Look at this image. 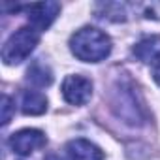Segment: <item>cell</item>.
Returning <instances> with one entry per match:
<instances>
[{
    "instance_id": "cell-14",
    "label": "cell",
    "mask_w": 160,
    "mask_h": 160,
    "mask_svg": "<svg viewBox=\"0 0 160 160\" xmlns=\"http://www.w3.org/2000/svg\"><path fill=\"white\" fill-rule=\"evenodd\" d=\"M45 160H62V158H58V156H57V154H49V156H47V158H45Z\"/></svg>"
},
{
    "instance_id": "cell-8",
    "label": "cell",
    "mask_w": 160,
    "mask_h": 160,
    "mask_svg": "<svg viewBox=\"0 0 160 160\" xmlns=\"http://www.w3.org/2000/svg\"><path fill=\"white\" fill-rule=\"evenodd\" d=\"M47 109V98L40 91H25L21 96V111L25 115H42Z\"/></svg>"
},
{
    "instance_id": "cell-10",
    "label": "cell",
    "mask_w": 160,
    "mask_h": 160,
    "mask_svg": "<svg viewBox=\"0 0 160 160\" xmlns=\"http://www.w3.org/2000/svg\"><path fill=\"white\" fill-rule=\"evenodd\" d=\"M134 55L141 60V62H154L156 57H160V36H152V38H145L141 40L136 47H134Z\"/></svg>"
},
{
    "instance_id": "cell-13",
    "label": "cell",
    "mask_w": 160,
    "mask_h": 160,
    "mask_svg": "<svg viewBox=\"0 0 160 160\" xmlns=\"http://www.w3.org/2000/svg\"><path fill=\"white\" fill-rule=\"evenodd\" d=\"M151 73H152V79L160 85V57H156L154 62L151 64Z\"/></svg>"
},
{
    "instance_id": "cell-4",
    "label": "cell",
    "mask_w": 160,
    "mask_h": 160,
    "mask_svg": "<svg viewBox=\"0 0 160 160\" xmlns=\"http://www.w3.org/2000/svg\"><path fill=\"white\" fill-rule=\"evenodd\" d=\"M62 96L72 106H85L92 96V81L85 75H68L62 81Z\"/></svg>"
},
{
    "instance_id": "cell-9",
    "label": "cell",
    "mask_w": 160,
    "mask_h": 160,
    "mask_svg": "<svg viewBox=\"0 0 160 160\" xmlns=\"http://www.w3.org/2000/svg\"><path fill=\"white\" fill-rule=\"evenodd\" d=\"M27 81L30 85H34V87H40V89L49 87L53 83V72L49 70V66H45L43 62L36 60L27 72Z\"/></svg>"
},
{
    "instance_id": "cell-11",
    "label": "cell",
    "mask_w": 160,
    "mask_h": 160,
    "mask_svg": "<svg viewBox=\"0 0 160 160\" xmlns=\"http://www.w3.org/2000/svg\"><path fill=\"white\" fill-rule=\"evenodd\" d=\"M96 13L102 19L108 21H126L128 15V4H121V2H100L96 4Z\"/></svg>"
},
{
    "instance_id": "cell-5",
    "label": "cell",
    "mask_w": 160,
    "mask_h": 160,
    "mask_svg": "<svg viewBox=\"0 0 160 160\" xmlns=\"http://www.w3.org/2000/svg\"><path fill=\"white\" fill-rule=\"evenodd\" d=\"M47 145V138L42 130L36 128H23L10 138V147L19 156H28L38 149H43Z\"/></svg>"
},
{
    "instance_id": "cell-3",
    "label": "cell",
    "mask_w": 160,
    "mask_h": 160,
    "mask_svg": "<svg viewBox=\"0 0 160 160\" xmlns=\"http://www.w3.org/2000/svg\"><path fill=\"white\" fill-rule=\"evenodd\" d=\"M113 111L117 113L119 119H122L124 122L128 124H134V126H139L143 122V117L139 113V108L136 104V96L130 89H124L121 85V89H115L113 92Z\"/></svg>"
},
{
    "instance_id": "cell-6",
    "label": "cell",
    "mask_w": 160,
    "mask_h": 160,
    "mask_svg": "<svg viewBox=\"0 0 160 160\" xmlns=\"http://www.w3.org/2000/svg\"><path fill=\"white\" fill-rule=\"evenodd\" d=\"M23 10L27 12L28 23L32 25V28L36 32H42V30H47L51 23L57 19V15L60 13V4L58 2H38V4L23 6Z\"/></svg>"
},
{
    "instance_id": "cell-1",
    "label": "cell",
    "mask_w": 160,
    "mask_h": 160,
    "mask_svg": "<svg viewBox=\"0 0 160 160\" xmlns=\"http://www.w3.org/2000/svg\"><path fill=\"white\" fill-rule=\"evenodd\" d=\"M70 49L83 62H100L111 53V38L94 27H83L70 38Z\"/></svg>"
},
{
    "instance_id": "cell-7",
    "label": "cell",
    "mask_w": 160,
    "mask_h": 160,
    "mask_svg": "<svg viewBox=\"0 0 160 160\" xmlns=\"http://www.w3.org/2000/svg\"><path fill=\"white\" fill-rule=\"evenodd\" d=\"M66 152L70 160H104V152L98 145L89 139L77 138L66 143Z\"/></svg>"
},
{
    "instance_id": "cell-12",
    "label": "cell",
    "mask_w": 160,
    "mask_h": 160,
    "mask_svg": "<svg viewBox=\"0 0 160 160\" xmlns=\"http://www.w3.org/2000/svg\"><path fill=\"white\" fill-rule=\"evenodd\" d=\"M13 111H15L13 100H12L8 94H4V96H2V124H4V126H6V124L12 121V115H13Z\"/></svg>"
},
{
    "instance_id": "cell-2",
    "label": "cell",
    "mask_w": 160,
    "mask_h": 160,
    "mask_svg": "<svg viewBox=\"0 0 160 160\" xmlns=\"http://www.w3.org/2000/svg\"><path fill=\"white\" fill-rule=\"evenodd\" d=\"M38 42H40V34L34 28L23 27V28L15 30L8 38L4 47H2V60H4V64H8V66L21 64L23 60H27L30 57V53L36 49Z\"/></svg>"
}]
</instances>
